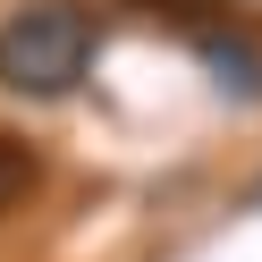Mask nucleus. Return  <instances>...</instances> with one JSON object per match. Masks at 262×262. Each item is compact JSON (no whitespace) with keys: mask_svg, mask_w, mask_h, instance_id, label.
<instances>
[{"mask_svg":"<svg viewBox=\"0 0 262 262\" xmlns=\"http://www.w3.org/2000/svg\"><path fill=\"white\" fill-rule=\"evenodd\" d=\"M93 68V17L76 0H17L0 17V85L26 102H59Z\"/></svg>","mask_w":262,"mask_h":262,"instance_id":"1","label":"nucleus"},{"mask_svg":"<svg viewBox=\"0 0 262 262\" xmlns=\"http://www.w3.org/2000/svg\"><path fill=\"white\" fill-rule=\"evenodd\" d=\"M203 59H211V76H220V93H237V102H254V93H262V59L245 51V42L203 34Z\"/></svg>","mask_w":262,"mask_h":262,"instance_id":"2","label":"nucleus"},{"mask_svg":"<svg viewBox=\"0 0 262 262\" xmlns=\"http://www.w3.org/2000/svg\"><path fill=\"white\" fill-rule=\"evenodd\" d=\"M34 186H42V161H34V144H26V136H0V211H17Z\"/></svg>","mask_w":262,"mask_h":262,"instance_id":"3","label":"nucleus"}]
</instances>
